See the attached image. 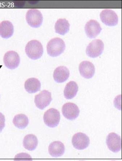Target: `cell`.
<instances>
[{"label":"cell","mask_w":122,"mask_h":161,"mask_svg":"<svg viewBox=\"0 0 122 161\" xmlns=\"http://www.w3.org/2000/svg\"><path fill=\"white\" fill-rule=\"evenodd\" d=\"M25 52L30 58L38 59L43 56V45L38 40H31L27 43L25 48Z\"/></svg>","instance_id":"1"},{"label":"cell","mask_w":122,"mask_h":161,"mask_svg":"<svg viewBox=\"0 0 122 161\" xmlns=\"http://www.w3.org/2000/svg\"><path fill=\"white\" fill-rule=\"evenodd\" d=\"M48 54L50 56L56 57L64 52L66 48L64 41L59 38H55L50 40L47 45Z\"/></svg>","instance_id":"2"},{"label":"cell","mask_w":122,"mask_h":161,"mask_svg":"<svg viewBox=\"0 0 122 161\" xmlns=\"http://www.w3.org/2000/svg\"><path fill=\"white\" fill-rule=\"evenodd\" d=\"M43 19L42 14L38 9H29L26 14L27 22L30 26L34 28L40 27L42 24Z\"/></svg>","instance_id":"3"},{"label":"cell","mask_w":122,"mask_h":161,"mask_svg":"<svg viewBox=\"0 0 122 161\" xmlns=\"http://www.w3.org/2000/svg\"><path fill=\"white\" fill-rule=\"evenodd\" d=\"M60 118V112L57 109L53 108L47 110L43 116L45 125L50 128H54L58 126Z\"/></svg>","instance_id":"4"},{"label":"cell","mask_w":122,"mask_h":161,"mask_svg":"<svg viewBox=\"0 0 122 161\" xmlns=\"http://www.w3.org/2000/svg\"><path fill=\"white\" fill-rule=\"evenodd\" d=\"M104 49V44L103 41L99 39L94 40L87 46L86 52L88 56L91 58H96L100 56Z\"/></svg>","instance_id":"5"},{"label":"cell","mask_w":122,"mask_h":161,"mask_svg":"<svg viewBox=\"0 0 122 161\" xmlns=\"http://www.w3.org/2000/svg\"><path fill=\"white\" fill-rule=\"evenodd\" d=\"M101 21L109 26H116L118 24V16L114 11L110 9H105L100 14Z\"/></svg>","instance_id":"6"},{"label":"cell","mask_w":122,"mask_h":161,"mask_svg":"<svg viewBox=\"0 0 122 161\" xmlns=\"http://www.w3.org/2000/svg\"><path fill=\"white\" fill-rule=\"evenodd\" d=\"M52 100L51 93L47 90H43L36 95L34 103L38 108L43 110L48 106Z\"/></svg>","instance_id":"7"},{"label":"cell","mask_w":122,"mask_h":161,"mask_svg":"<svg viewBox=\"0 0 122 161\" xmlns=\"http://www.w3.org/2000/svg\"><path fill=\"white\" fill-rule=\"evenodd\" d=\"M4 65L10 69H14L18 67L20 63V58L17 52L10 51L6 53L4 56Z\"/></svg>","instance_id":"8"},{"label":"cell","mask_w":122,"mask_h":161,"mask_svg":"<svg viewBox=\"0 0 122 161\" xmlns=\"http://www.w3.org/2000/svg\"><path fill=\"white\" fill-rule=\"evenodd\" d=\"M62 111L63 116L66 119L71 120L77 118L80 113L77 106L71 103H66L64 105Z\"/></svg>","instance_id":"9"},{"label":"cell","mask_w":122,"mask_h":161,"mask_svg":"<svg viewBox=\"0 0 122 161\" xmlns=\"http://www.w3.org/2000/svg\"><path fill=\"white\" fill-rule=\"evenodd\" d=\"M72 143L75 148L79 150H83L88 147L90 143L89 138L82 133H76L72 138Z\"/></svg>","instance_id":"10"},{"label":"cell","mask_w":122,"mask_h":161,"mask_svg":"<svg viewBox=\"0 0 122 161\" xmlns=\"http://www.w3.org/2000/svg\"><path fill=\"white\" fill-rule=\"evenodd\" d=\"M106 143L109 150L114 153L121 149V139L119 135L114 133H109L106 139Z\"/></svg>","instance_id":"11"},{"label":"cell","mask_w":122,"mask_h":161,"mask_svg":"<svg viewBox=\"0 0 122 161\" xmlns=\"http://www.w3.org/2000/svg\"><path fill=\"white\" fill-rule=\"evenodd\" d=\"M102 30L100 24L95 20H89L85 25V32L87 36L91 39L95 38Z\"/></svg>","instance_id":"12"},{"label":"cell","mask_w":122,"mask_h":161,"mask_svg":"<svg viewBox=\"0 0 122 161\" xmlns=\"http://www.w3.org/2000/svg\"><path fill=\"white\" fill-rule=\"evenodd\" d=\"M79 71L80 75L86 79H90L93 77L95 73L94 64L89 61H83L80 64Z\"/></svg>","instance_id":"13"},{"label":"cell","mask_w":122,"mask_h":161,"mask_svg":"<svg viewBox=\"0 0 122 161\" xmlns=\"http://www.w3.org/2000/svg\"><path fill=\"white\" fill-rule=\"evenodd\" d=\"M69 75L70 72L68 69L65 66H60L55 69L53 76L55 81L61 83L66 81Z\"/></svg>","instance_id":"14"},{"label":"cell","mask_w":122,"mask_h":161,"mask_svg":"<svg viewBox=\"0 0 122 161\" xmlns=\"http://www.w3.org/2000/svg\"><path fill=\"white\" fill-rule=\"evenodd\" d=\"M50 155L53 157H60L63 155L65 151V147L62 142L55 141L52 142L48 148Z\"/></svg>","instance_id":"15"},{"label":"cell","mask_w":122,"mask_h":161,"mask_svg":"<svg viewBox=\"0 0 122 161\" xmlns=\"http://www.w3.org/2000/svg\"><path fill=\"white\" fill-rule=\"evenodd\" d=\"M14 29L12 23L4 20L0 23V36L2 38L8 39L13 35Z\"/></svg>","instance_id":"16"},{"label":"cell","mask_w":122,"mask_h":161,"mask_svg":"<svg viewBox=\"0 0 122 161\" xmlns=\"http://www.w3.org/2000/svg\"><path fill=\"white\" fill-rule=\"evenodd\" d=\"M24 86L28 92L29 93H35L40 91L41 84L40 80L36 78H29L25 82Z\"/></svg>","instance_id":"17"},{"label":"cell","mask_w":122,"mask_h":161,"mask_svg":"<svg viewBox=\"0 0 122 161\" xmlns=\"http://www.w3.org/2000/svg\"><path fill=\"white\" fill-rule=\"evenodd\" d=\"M78 86L77 83L71 81L66 84L64 90V95L67 99H71L77 95Z\"/></svg>","instance_id":"18"},{"label":"cell","mask_w":122,"mask_h":161,"mask_svg":"<svg viewBox=\"0 0 122 161\" xmlns=\"http://www.w3.org/2000/svg\"><path fill=\"white\" fill-rule=\"evenodd\" d=\"M38 144L37 137L33 134L27 135L25 137L23 141V145L24 148L30 151L35 150Z\"/></svg>","instance_id":"19"},{"label":"cell","mask_w":122,"mask_h":161,"mask_svg":"<svg viewBox=\"0 0 122 161\" xmlns=\"http://www.w3.org/2000/svg\"><path fill=\"white\" fill-rule=\"evenodd\" d=\"M70 24L66 19H59L55 24L54 29L56 33L64 35L69 31Z\"/></svg>","instance_id":"20"},{"label":"cell","mask_w":122,"mask_h":161,"mask_svg":"<svg viewBox=\"0 0 122 161\" xmlns=\"http://www.w3.org/2000/svg\"><path fill=\"white\" fill-rule=\"evenodd\" d=\"M13 125L20 129H24L28 125V117L23 114H19L16 115L13 119Z\"/></svg>","instance_id":"21"},{"label":"cell","mask_w":122,"mask_h":161,"mask_svg":"<svg viewBox=\"0 0 122 161\" xmlns=\"http://www.w3.org/2000/svg\"><path fill=\"white\" fill-rule=\"evenodd\" d=\"M5 118L4 115L0 112V133L1 132L5 126Z\"/></svg>","instance_id":"22"}]
</instances>
